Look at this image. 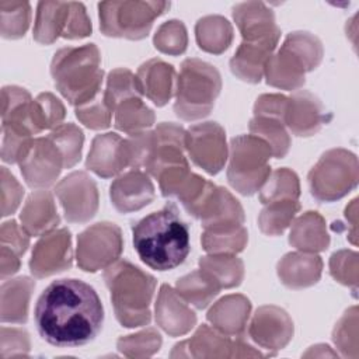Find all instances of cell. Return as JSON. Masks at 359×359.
<instances>
[{
    "label": "cell",
    "instance_id": "obj_19",
    "mask_svg": "<svg viewBox=\"0 0 359 359\" xmlns=\"http://www.w3.org/2000/svg\"><path fill=\"white\" fill-rule=\"evenodd\" d=\"M109 196L119 213H130L140 210L154 199V185L147 172L130 170L114 180Z\"/></svg>",
    "mask_w": 359,
    "mask_h": 359
},
{
    "label": "cell",
    "instance_id": "obj_52",
    "mask_svg": "<svg viewBox=\"0 0 359 359\" xmlns=\"http://www.w3.org/2000/svg\"><path fill=\"white\" fill-rule=\"evenodd\" d=\"M24 196V188L15 180V177L1 167V216L13 215Z\"/></svg>",
    "mask_w": 359,
    "mask_h": 359
},
{
    "label": "cell",
    "instance_id": "obj_20",
    "mask_svg": "<svg viewBox=\"0 0 359 359\" xmlns=\"http://www.w3.org/2000/svg\"><path fill=\"white\" fill-rule=\"evenodd\" d=\"M86 167L101 178H111L128 167L125 139L116 133L97 135L88 151Z\"/></svg>",
    "mask_w": 359,
    "mask_h": 359
},
{
    "label": "cell",
    "instance_id": "obj_46",
    "mask_svg": "<svg viewBox=\"0 0 359 359\" xmlns=\"http://www.w3.org/2000/svg\"><path fill=\"white\" fill-rule=\"evenodd\" d=\"M161 346V335L154 328H146L137 334L126 335L118 339L116 348L129 358L151 356Z\"/></svg>",
    "mask_w": 359,
    "mask_h": 359
},
{
    "label": "cell",
    "instance_id": "obj_28",
    "mask_svg": "<svg viewBox=\"0 0 359 359\" xmlns=\"http://www.w3.org/2000/svg\"><path fill=\"white\" fill-rule=\"evenodd\" d=\"M35 282L27 276L4 280L1 285V323L24 324L28 318V306Z\"/></svg>",
    "mask_w": 359,
    "mask_h": 359
},
{
    "label": "cell",
    "instance_id": "obj_35",
    "mask_svg": "<svg viewBox=\"0 0 359 359\" xmlns=\"http://www.w3.org/2000/svg\"><path fill=\"white\" fill-rule=\"evenodd\" d=\"M199 269L206 272L220 289L238 286L244 278V264L234 254H209L201 257Z\"/></svg>",
    "mask_w": 359,
    "mask_h": 359
},
{
    "label": "cell",
    "instance_id": "obj_43",
    "mask_svg": "<svg viewBox=\"0 0 359 359\" xmlns=\"http://www.w3.org/2000/svg\"><path fill=\"white\" fill-rule=\"evenodd\" d=\"M65 115V105L52 93H41L32 101V121L38 133L59 126Z\"/></svg>",
    "mask_w": 359,
    "mask_h": 359
},
{
    "label": "cell",
    "instance_id": "obj_5",
    "mask_svg": "<svg viewBox=\"0 0 359 359\" xmlns=\"http://www.w3.org/2000/svg\"><path fill=\"white\" fill-rule=\"evenodd\" d=\"M220 90L222 79L215 66L196 57L185 59L175 80V115L184 121L205 118L213 109Z\"/></svg>",
    "mask_w": 359,
    "mask_h": 359
},
{
    "label": "cell",
    "instance_id": "obj_49",
    "mask_svg": "<svg viewBox=\"0 0 359 359\" xmlns=\"http://www.w3.org/2000/svg\"><path fill=\"white\" fill-rule=\"evenodd\" d=\"M330 272L335 280L356 290L358 254L348 250L334 252L330 258Z\"/></svg>",
    "mask_w": 359,
    "mask_h": 359
},
{
    "label": "cell",
    "instance_id": "obj_10",
    "mask_svg": "<svg viewBox=\"0 0 359 359\" xmlns=\"http://www.w3.org/2000/svg\"><path fill=\"white\" fill-rule=\"evenodd\" d=\"M185 150L189 158L208 174H217L229 158L224 129L217 122H202L185 132Z\"/></svg>",
    "mask_w": 359,
    "mask_h": 359
},
{
    "label": "cell",
    "instance_id": "obj_8",
    "mask_svg": "<svg viewBox=\"0 0 359 359\" xmlns=\"http://www.w3.org/2000/svg\"><path fill=\"white\" fill-rule=\"evenodd\" d=\"M358 178V158L345 149L325 151L307 177L310 192L320 202L344 198L356 187Z\"/></svg>",
    "mask_w": 359,
    "mask_h": 359
},
{
    "label": "cell",
    "instance_id": "obj_51",
    "mask_svg": "<svg viewBox=\"0 0 359 359\" xmlns=\"http://www.w3.org/2000/svg\"><path fill=\"white\" fill-rule=\"evenodd\" d=\"M356 307L349 309L339 323L335 325L332 339L344 355H349V349L356 351Z\"/></svg>",
    "mask_w": 359,
    "mask_h": 359
},
{
    "label": "cell",
    "instance_id": "obj_33",
    "mask_svg": "<svg viewBox=\"0 0 359 359\" xmlns=\"http://www.w3.org/2000/svg\"><path fill=\"white\" fill-rule=\"evenodd\" d=\"M198 46L205 52L220 55L233 41L231 24L222 15H206L195 25Z\"/></svg>",
    "mask_w": 359,
    "mask_h": 359
},
{
    "label": "cell",
    "instance_id": "obj_37",
    "mask_svg": "<svg viewBox=\"0 0 359 359\" xmlns=\"http://www.w3.org/2000/svg\"><path fill=\"white\" fill-rule=\"evenodd\" d=\"M115 128L128 135L147 130L154 123V112L142 101L132 97L119 102L115 108Z\"/></svg>",
    "mask_w": 359,
    "mask_h": 359
},
{
    "label": "cell",
    "instance_id": "obj_53",
    "mask_svg": "<svg viewBox=\"0 0 359 359\" xmlns=\"http://www.w3.org/2000/svg\"><path fill=\"white\" fill-rule=\"evenodd\" d=\"M1 358L27 356L29 351V337L22 328L1 327Z\"/></svg>",
    "mask_w": 359,
    "mask_h": 359
},
{
    "label": "cell",
    "instance_id": "obj_27",
    "mask_svg": "<svg viewBox=\"0 0 359 359\" xmlns=\"http://www.w3.org/2000/svg\"><path fill=\"white\" fill-rule=\"evenodd\" d=\"M233 341L209 325H201L194 337L177 344L171 356H191V358H224L231 356Z\"/></svg>",
    "mask_w": 359,
    "mask_h": 359
},
{
    "label": "cell",
    "instance_id": "obj_7",
    "mask_svg": "<svg viewBox=\"0 0 359 359\" xmlns=\"http://www.w3.org/2000/svg\"><path fill=\"white\" fill-rule=\"evenodd\" d=\"M168 8V1H101L100 28L105 36L139 41L149 35L154 20Z\"/></svg>",
    "mask_w": 359,
    "mask_h": 359
},
{
    "label": "cell",
    "instance_id": "obj_29",
    "mask_svg": "<svg viewBox=\"0 0 359 359\" xmlns=\"http://www.w3.org/2000/svg\"><path fill=\"white\" fill-rule=\"evenodd\" d=\"M289 243L303 252H318L330 245V236L323 216L317 212H306L292 223Z\"/></svg>",
    "mask_w": 359,
    "mask_h": 359
},
{
    "label": "cell",
    "instance_id": "obj_18",
    "mask_svg": "<svg viewBox=\"0 0 359 359\" xmlns=\"http://www.w3.org/2000/svg\"><path fill=\"white\" fill-rule=\"evenodd\" d=\"M185 132L187 130H184L182 126L172 122L158 123L153 130L154 146L144 172L156 178L165 168L187 165L188 160L184 154Z\"/></svg>",
    "mask_w": 359,
    "mask_h": 359
},
{
    "label": "cell",
    "instance_id": "obj_31",
    "mask_svg": "<svg viewBox=\"0 0 359 359\" xmlns=\"http://www.w3.org/2000/svg\"><path fill=\"white\" fill-rule=\"evenodd\" d=\"M70 1H39L34 25V39L41 45H50L63 36L69 20Z\"/></svg>",
    "mask_w": 359,
    "mask_h": 359
},
{
    "label": "cell",
    "instance_id": "obj_40",
    "mask_svg": "<svg viewBox=\"0 0 359 359\" xmlns=\"http://www.w3.org/2000/svg\"><path fill=\"white\" fill-rule=\"evenodd\" d=\"M300 185L297 175L289 168H278L269 174L264 185L259 188L261 203H269L280 199L297 201Z\"/></svg>",
    "mask_w": 359,
    "mask_h": 359
},
{
    "label": "cell",
    "instance_id": "obj_50",
    "mask_svg": "<svg viewBox=\"0 0 359 359\" xmlns=\"http://www.w3.org/2000/svg\"><path fill=\"white\" fill-rule=\"evenodd\" d=\"M1 160L10 164L20 163L28 151L34 136H29L10 126H1Z\"/></svg>",
    "mask_w": 359,
    "mask_h": 359
},
{
    "label": "cell",
    "instance_id": "obj_38",
    "mask_svg": "<svg viewBox=\"0 0 359 359\" xmlns=\"http://www.w3.org/2000/svg\"><path fill=\"white\" fill-rule=\"evenodd\" d=\"M248 233L244 224L222 229H203L201 243L208 254H237L244 250Z\"/></svg>",
    "mask_w": 359,
    "mask_h": 359
},
{
    "label": "cell",
    "instance_id": "obj_1",
    "mask_svg": "<svg viewBox=\"0 0 359 359\" xmlns=\"http://www.w3.org/2000/svg\"><path fill=\"white\" fill-rule=\"evenodd\" d=\"M34 321L39 337L59 348H76L95 339L104 324V307L93 286L79 279H57L36 300Z\"/></svg>",
    "mask_w": 359,
    "mask_h": 359
},
{
    "label": "cell",
    "instance_id": "obj_11",
    "mask_svg": "<svg viewBox=\"0 0 359 359\" xmlns=\"http://www.w3.org/2000/svg\"><path fill=\"white\" fill-rule=\"evenodd\" d=\"M55 194L70 223H87L98 210V189L84 171H73L57 182Z\"/></svg>",
    "mask_w": 359,
    "mask_h": 359
},
{
    "label": "cell",
    "instance_id": "obj_24",
    "mask_svg": "<svg viewBox=\"0 0 359 359\" xmlns=\"http://www.w3.org/2000/svg\"><path fill=\"white\" fill-rule=\"evenodd\" d=\"M310 72L304 60L285 45L272 53L265 65L266 83L282 90H299L304 84V74Z\"/></svg>",
    "mask_w": 359,
    "mask_h": 359
},
{
    "label": "cell",
    "instance_id": "obj_47",
    "mask_svg": "<svg viewBox=\"0 0 359 359\" xmlns=\"http://www.w3.org/2000/svg\"><path fill=\"white\" fill-rule=\"evenodd\" d=\"M156 49L167 55H181L188 45V35L185 25L178 20H170L163 22L153 38Z\"/></svg>",
    "mask_w": 359,
    "mask_h": 359
},
{
    "label": "cell",
    "instance_id": "obj_42",
    "mask_svg": "<svg viewBox=\"0 0 359 359\" xmlns=\"http://www.w3.org/2000/svg\"><path fill=\"white\" fill-rule=\"evenodd\" d=\"M48 137L56 144L65 160V168L76 165L81 157L84 135L74 123H60L53 128Z\"/></svg>",
    "mask_w": 359,
    "mask_h": 359
},
{
    "label": "cell",
    "instance_id": "obj_34",
    "mask_svg": "<svg viewBox=\"0 0 359 359\" xmlns=\"http://www.w3.org/2000/svg\"><path fill=\"white\" fill-rule=\"evenodd\" d=\"M175 292L185 303L202 310L212 303L220 287L206 272L196 269L178 279Z\"/></svg>",
    "mask_w": 359,
    "mask_h": 359
},
{
    "label": "cell",
    "instance_id": "obj_48",
    "mask_svg": "<svg viewBox=\"0 0 359 359\" xmlns=\"http://www.w3.org/2000/svg\"><path fill=\"white\" fill-rule=\"evenodd\" d=\"M283 45L290 50H293L297 56H300L307 65V67L310 69V72L314 70L323 59V53H324L323 45L320 39L310 32H304V31L292 32L286 36Z\"/></svg>",
    "mask_w": 359,
    "mask_h": 359
},
{
    "label": "cell",
    "instance_id": "obj_15",
    "mask_svg": "<svg viewBox=\"0 0 359 359\" xmlns=\"http://www.w3.org/2000/svg\"><path fill=\"white\" fill-rule=\"evenodd\" d=\"M233 18L244 42L265 43L276 48L280 29L271 8L262 1H245L233 7Z\"/></svg>",
    "mask_w": 359,
    "mask_h": 359
},
{
    "label": "cell",
    "instance_id": "obj_22",
    "mask_svg": "<svg viewBox=\"0 0 359 359\" xmlns=\"http://www.w3.org/2000/svg\"><path fill=\"white\" fill-rule=\"evenodd\" d=\"M142 95H146L157 107L165 105L175 90V70L161 59L144 62L136 73Z\"/></svg>",
    "mask_w": 359,
    "mask_h": 359
},
{
    "label": "cell",
    "instance_id": "obj_13",
    "mask_svg": "<svg viewBox=\"0 0 359 359\" xmlns=\"http://www.w3.org/2000/svg\"><path fill=\"white\" fill-rule=\"evenodd\" d=\"M18 165L25 182L31 188L43 189L57 180L65 168V160L56 144L45 136L32 140Z\"/></svg>",
    "mask_w": 359,
    "mask_h": 359
},
{
    "label": "cell",
    "instance_id": "obj_3",
    "mask_svg": "<svg viewBox=\"0 0 359 359\" xmlns=\"http://www.w3.org/2000/svg\"><path fill=\"white\" fill-rule=\"evenodd\" d=\"M50 74L56 90L79 107L102 90L101 53L94 43L62 48L53 55Z\"/></svg>",
    "mask_w": 359,
    "mask_h": 359
},
{
    "label": "cell",
    "instance_id": "obj_14",
    "mask_svg": "<svg viewBox=\"0 0 359 359\" xmlns=\"http://www.w3.org/2000/svg\"><path fill=\"white\" fill-rule=\"evenodd\" d=\"M72 236L67 229L52 230L36 241L29 259V271L35 278H48L72 266Z\"/></svg>",
    "mask_w": 359,
    "mask_h": 359
},
{
    "label": "cell",
    "instance_id": "obj_23",
    "mask_svg": "<svg viewBox=\"0 0 359 359\" xmlns=\"http://www.w3.org/2000/svg\"><path fill=\"white\" fill-rule=\"evenodd\" d=\"M251 311L250 300L243 294H229L222 297L208 311V321L219 332L227 337L241 338Z\"/></svg>",
    "mask_w": 359,
    "mask_h": 359
},
{
    "label": "cell",
    "instance_id": "obj_39",
    "mask_svg": "<svg viewBox=\"0 0 359 359\" xmlns=\"http://www.w3.org/2000/svg\"><path fill=\"white\" fill-rule=\"evenodd\" d=\"M299 210L300 203L294 199H280L265 203V208L258 216V226L266 236H280L292 224Z\"/></svg>",
    "mask_w": 359,
    "mask_h": 359
},
{
    "label": "cell",
    "instance_id": "obj_6",
    "mask_svg": "<svg viewBox=\"0 0 359 359\" xmlns=\"http://www.w3.org/2000/svg\"><path fill=\"white\" fill-rule=\"evenodd\" d=\"M271 147L261 137L241 135L230 142L227 180L243 195H252L271 174Z\"/></svg>",
    "mask_w": 359,
    "mask_h": 359
},
{
    "label": "cell",
    "instance_id": "obj_16",
    "mask_svg": "<svg viewBox=\"0 0 359 359\" xmlns=\"http://www.w3.org/2000/svg\"><path fill=\"white\" fill-rule=\"evenodd\" d=\"M248 335L261 348L279 351L293 337V321L289 314L276 306L259 307L248 327Z\"/></svg>",
    "mask_w": 359,
    "mask_h": 359
},
{
    "label": "cell",
    "instance_id": "obj_45",
    "mask_svg": "<svg viewBox=\"0 0 359 359\" xmlns=\"http://www.w3.org/2000/svg\"><path fill=\"white\" fill-rule=\"evenodd\" d=\"M104 91L114 109L123 100L132 97H142L136 74H133L129 69L123 67H118L109 72L107 79V88Z\"/></svg>",
    "mask_w": 359,
    "mask_h": 359
},
{
    "label": "cell",
    "instance_id": "obj_30",
    "mask_svg": "<svg viewBox=\"0 0 359 359\" xmlns=\"http://www.w3.org/2000/svg\"><path fill=\"white\" fill-rule=\"evenodd\" d=\"M273 46L265 43L241 42L237 48L234 56L230 59L231 73L243 81L259 83L265 65L273 52Z\"/></svg>",
    "mask_w": 359,
    "mask_h": 359
},
{
    "label": "cell",
    "instance_id": "obj_17",
    "mask_svg": "<svg viewBox=\"0 0 359 359\" xmlns=\"http://www.w3.org/2000/svg\"><path fill=\"white\" fill-rule=\"evenodd\" d=\"M331 119L330 112L325 111L323 102L310 91L299 90L287 98L285 112V126L302 137L316 135L323 125Z\"/></svg>",
    "mask_w": 359,
    "mask_h": 359
},
{
    "label": "cell",
    "instance_id": "obj_2",
    "mask_svg": "<svg viewBox=\"0 0 359 359\" xmlns=\"http://www.w3.org/2000/svg\"><path fill=\"white\" fill-rule=\"evenodd\" d=\"M133 247L149 268L164 272L180 266L189 254V230L174 203L132 226Z\"/></svg>",
    "mask_w": 359,
    "mask_h": 359
},
{
    "label": "cell",
    "instance_id": "obj_54",
    "mask_svg": "<svg viewBox=\"0 0 359 359\" xmlns=\"http://www.w3.org/2000/svg\"><path fill=\"white\" fill-rule=\"evenodd\" d=\"M91 21L86 13V7L81 3L70 1L67 27L63 34L66 39H81L91 34Z\"/></svg>",
    "mask_w": 359,
    "mask_h": 359
},
{
    "label": "cell",
    "instance_id": "obj_44",
    "mask_svg": "<svg viewBox=\"0 0 359 359\" xmlns=\"http://www.w3.org/2000/svg\"><path fill=\"white\" fill-rule=\"evenodd\" d=\"M115 112L114 107L108 101L105 91H98L91 100L76 107L77 119L90 129L100 130L111 125L112 114Z\"/></svg>",
    "mask_w": 359,
    "mask_h": 359
},
{
    "label": "cell",
    "instance_id": "obj_12",
    "mask_svg": "<svg viewBox=\"0 0 359 359\" xmlns=\"http://www.w3.org/2000/svg\"><path fill=\"white\" fill-rule=\"evenodd\" d=\"M199 219L203 229H222L244 224V210L240 202L222 187L208 182L201 198L187 210Z\"/></svg>",
    "mask_w": 359,
    "mask_h": 359
},
{
    "label": "cell",
    "instance_id": "obj_25",
    "mask_svg": "<svg viewBox=\"0 0 359 359\" xmlns=\"http://www.w3.org/2000/svg\"><path fill=\"white\" fill-rule=\"evenodd\" d=\"M20 220L29 236H43L52 231L60 222L52 194L45 188L34 191L22 206Z\"/></svg>",
    "mask_w": 359,
    "mask_h": 359
},
{
    "label": "cell",
    "instance_id": "obj_4",
    "mask_svg": "<svg viewBox=\"0 0 359 359\" xmlns=\"http://www.w3.org/2000/svg\"><path fill=\"white\" fill-rule=\"evenodd\" d=\"M111 292L116 320L128 328L147 325L151 320L150 303L156 290V279L128 261H116L104 272Z\"/></svg>",
    "mask_w": 359,
    "mask_h": 359
},
{
    "label": "cell",
    "instance_id": "obj_26",
    "mask_svg": "<svg viewBox=\"0 0 359 359\" xmlns=\"http://www.w3.org/2000/svg\"><path fill=\"white\" fill-rule=\"evenodd\" d=\"M323 261L316 252H289L278 264V276L289 289L313 286L321 276Z\"/></svg>",
    "mask_w": 359,
    "mask_h": 359
},
{
    "label": "cell",
    "instance_id": "obj_36",
    "mask_svg": "<svg viewBox=\"0 0 359 359\" xmlns=\"http://www.w3.org/2000/svg\"><path fill=\"white\" fill-rule=\"evenodd\" d=\"M250 133L261 137L271 147L272 156L282 158L290 147V137L285 129V121L273 115H254L248 125Z\"/></svg>",
    "mask_w": 359,
    "mask_h": 359
},
{
    "label": "cell",
    "instance_id": "obj_41",
    "mask_svg": "<svg viewBox=\"0 0 359 359\" xmlns=\"http://www.w3.org/2000/svg\"><path fill=\"white\" fill-rule=\"evenodd\" d=\"M31 21L28 1H0V34L6 39H17L25 35Z\"/></svg>",
    "mask_w": 359,
    "mask_h": 359
},
{
    "label": "cell",
    "instance_id": "obj_21",
    "mask_svg": "<svg viewBox=\"0 0 359 359\" xmlns=\"http://www.w3.org/2000/svg\"><path fill=\"white\" fill-rule=\"evenodd\" d=\"M156 323L171 337H181L196 324L195 313L170 285H161L156 302Z\"/></svg>",
    "mask_w": 359,
    "mask_h": 359
},
{
    "label": "cell",
    "instance_id": "obj_9",
    "mask_svg": "<svg viewBox=\"0 0 359 359\" xmlns=\"http://www.w3.org/2000/svg\"><path fill=\"white\" fill-rule=\"evenodd\" d=\"M122 250L123 240L121 229L109 222L95 223L77 237V265L86 272L107 269L118 261Z\"/></svg>",
    "mask_w": 359,
    "mask_h": 359
},
{
    "label": "cell",
    "instance_id": "obj_32",
    "mask_svg": "<svg viewBox=\"0 0 359 359\" xmlns=\"http://www.w3.org/2000/svg\"><path fill=\"white\" fill-rule=\"evenodd\" d=\"M0 240V276L6 279L20 269V258L29 245V234L15 220H8L1 224Z\"/></svg>",
    "mask_w": 359,
    "mask_h": 359
}]
</instances>
